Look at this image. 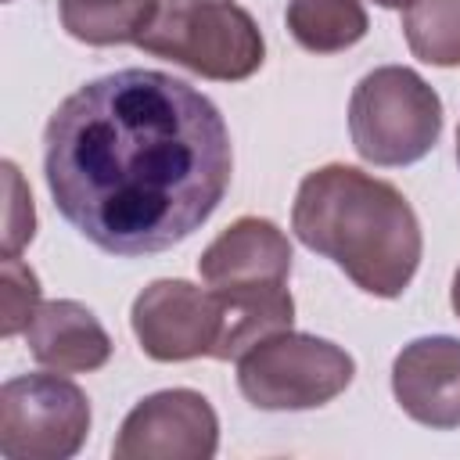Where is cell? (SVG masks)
<instances>
[{
	"mask_svg": "<svg viewBox=\"0 0 460 460\" xmlns=\"http://www.w3.org/2000/svg\"><path fill=\"white\" fill-rule=\"evenodd\" d=\"M352 356L316 334L280 331L237 359V388L259 410H316L352 385Z\"/></svg>",
	"mask_w": 460,
	"mask_h": 460,
	"instance_id": "cell-5",
	"label": "cell"
},
{
	"mask_svg": "<svg viewBox=\"0 0 460 460\" xmlns=\"http://www.w3.org/2000/svg\"><path fill=\"white\" fill-rule=\"evenodd\" d=\"M219 449V417L194 388L144 395L122 420L115 460H212Z\"/></svg>",
	"mask_w": 460,
	"mask_h": 460,
	"instance_id": "cell-7",
	"label": "cell"
},
{
	"mask_svg": "<svg viewBox=\"0 0 460 460\" xmlns=\"http://www.w3.org/2000/svg\"><path fill=\"white\" fill-rule=\"evenodd\" d=\"M0 277H4V323H0V334L14 338L18 331L29 327V320H32V313L40 305V280L18 255H4Z\"/></svg>",
	"mask_w": 460,
	"mask_h": 460,
	"instance_id": "cell-16",
	"label": "cell"
},
{
	"mask_svg": "<svg viewBox=\"0 0 460 460\" xmlns=\"http://www.w3.org/2000/svg\"><path fill=\"white\" fill-rule=\"evenodd\" d=\"M4 183H7V212H4V255H18L32 234H36V212L32 198L22 183V172L14 162H4Z\"/></svg>",
	"mask_w": 460,
	"mask_h": 460,
	"instance_id": "cell-17",
	"label": "cell"
},
{
	"mask_svg": "<svg viewBox=\"0 0 460 460\" xmlns=\"http://www.w3.org/2000/svg\"><path fill=\"white\" fill-rule=\"evenodd\" d=\"M449 302H453V313H456V320H460V266H456V277H453V295H449Z\"/></svg>",
	"mask_w": 460,
	"mask_h": 460,
	"instance_id": "cell-18",
	"label": "cell"
},
{
	"mask_svg": "<svg viewBox=\"0 0 460 460\" xmlns=\"http://www.w3.org/2000/svg\"><path fill=\"white\" fill-rule=\"evenodd\" d=\"M219 298V338L212 359H241L252 345L270 334L291 331L295 298L288 284H248V288H212Z\"/></svg>",
	"mask_w": 460,
	"mask_h": 460,
	"instance_id": "cell-12",
	"label": "cell"
},
{
	"mask_svg": "<svg viewBox=\"0 0 460 460\" xmlns=\"http://www.w3.org/2000/svg\"><path fill=\"white\" fill-rule=\"evenodd\" d=\"M234 172L219 108L187 79L122 68L68 93L43 133L58 212L101 252L151 255L187 241Z\"/></svg>",
	"mask_w": 460,
	"mask_h": 460,
	"instance_id": "cell-1",
	"label": "cell"
},
{
	"mask_svg": "<svg viewBox=\"0 0 460 460\" xmlns=\"http://www.w3.org/2000/svg\"><path fill=\"white\" fill-rule=\"evenodd\" d=\"M370 29L359 0H288V32L309 54L356 47Z\"/></svg>",
	"mask_w": 460,
	"mask_h": 460,
	"instance_id": "cell-14",
	"label": "cell"
},
{
	"mask_svg": "<svg viewBox=\"0 0 460 460\" xmlns=\"http://www.w3.org/2000/svg\"><path fill=\"white\" fill-rule=\"evenodd\" d=\"M456 162H460V129H456Z\"/></svg>",
	"mask_w": 460,
	"mask_h": 460,
	"instance_id": "cell-20",
	"label": "cell"
},
{
	"mask_svg": "<svg viewBox=\"0 0 460 460\" xmlns=\"http://www.w3.org/2000/svg\"><path fill=\"white\" fill-rule=\"evenodd\" d=\"M29 352L40 367L61 374H90L111 359V338L101 320L72 298L40 302L25 327Z\"/></svg>",
	"mask_w": 460,
	"mask_h": 460,
	"instance_id": "cell-11",
	"label": "cell"
},
{
	"mask_svg": "<svg viewBox=\"0 0 460 460\" xmlns=\"http://www.w3.org/2000/svg\"><path fill=\"white\" fill-rule=\"evenodd\" d=\"M291 230L309 252L331 259L359 291L377 298H399L424 252L420 219L406 194L345 162L302 176Z\"/></svg>",
	"mask_w": 460,
	"mask_h": 460,
	"instance_id": "cell-2",
	"label": "cell"
},
{
	"mask_svg": "<svg viewBox=\"0 0 460 460\" xmlns=\"http://www.w3.org/2000/svg\"><path fill=\"white\" fill-rule=\"evenodd\" d=\"M402 36L424 65L460 68V0H413L402 11Z\"/></svg>",
	"mask_w": 460,
	"mask_h": 460,
	"instance_id": "cell-15",
	"label": "cell"
},
{
	"mask_svg": "<svg viewBox=\"0 0 460 460\" xmlns=\"http://www.w3.org/2000/svg\"><path fill=\"white\" fill-rule=\"evenodd\" d=\"M392 392L424 428H460V338L431 334L402 345L392 363Z\"/></svg>",
	"mask_w": 460,
	"mask_h": 460,
	"instance_id": "cell-9",
	"label": "cell"
},
{
	"mask_svg": "<svg viewBox=\"0 0 460 460\" xmlns=\"http://www.w3.org/2000/svg\"><path fill=\"white\" fill-rule=\"evenodd\" d=\"M442 133V101L406 65L367 72L349 97V137L363 162L395 169L420 162Z\"/></svg>",
	"mask_w": 460,
	"mask_h": 460,
	"instance_id": "cell-3",
	"label": "cell"
},
{
	"mask_svg": "<svg viewBox=\"0 0 460 460\" xmlns=\"http://www.w3.org/2000/svg\"><path fill=\"white\" fill-rule=\"evenodd\" d=\"M198 273L208 288L288 284V277H291V241L273 219L241 216L201 252Z\"/></svg>",
	"mask_w": 460,
	"mask_h": 460,
	"instance_id": "cell-10",
	"label": "cell"
},
{
	"mask_svg": "<svg viewBox=\"0 0 460 460\" xmlns=\"http://www.w3.org/2000/svg\"><path fill=\"white\" fill-rule=\"evenodd\" d=\"M129 323L144 356L158 363L212 356L219 338V298L212 288H194L190 280L162 277L133 298Z\"/></svg>",
	"mask_w": 460,
	"mask_h": 460,
	"instance_id": "cell-8",
	"label": "cell"
},
{
	"mask_svg": "<svg viewBox=\"0 0 460 460\" xmlns=\"http://www.w3.org/2000/svg\"><path fill=\"white\" fill-rule=\"evenodd\" d=\"M158 7L162 0H58L65 32L90 47L140 43Z\"/></svg>",
	"mask_w": 460,
	"mask_h": 460,
	"instance_id": "cell-13",
	"label": "cell"
},
{
	"mask_svg": "<svg viewBox=\"0 0 460 460\" xmlns=\"http://www.w3.org/2000/svg\"><path fill=\"white\" fill-rule=\"evenodd\" d=\"M374 4H381V7H410L413 0H374Z\"/></svg>",
	"mask_w": 460,
	"mask_h": 460,
	"instance_id": "cell-19",
	"label": "cell"
},
{
	"mask_svg": "<svg viewBox=\"0 0 460 460\" xmlns=\"http://www.w3.org/2000/svg\"><path fill=\"white\" fill-rule=\"evenodd\" d=\"M90 431L86 392L58 374H22L0 388V453L7 460H68Z\"/></svg>",
	"mask_w": 460,
	"mask_h": 460,
	"instance_id": "cell-6",
	"label": "cell"
},
{
	"mask_svg": "<svg viewBox=\"0 0 460 460\" xmlns=\"http://www.w3.org/2000/svg\"><path fill=\"white\" fill-rule=\"evenodd\" d=\"M137 47L216 83H241L266 61L255 18L230 0H162Z\"/></svg>",
	"mask_w": 460,
	"mask_h": 460,
	"instance_id": "cell-4",
	"label": "cell"
}]
</instances>
